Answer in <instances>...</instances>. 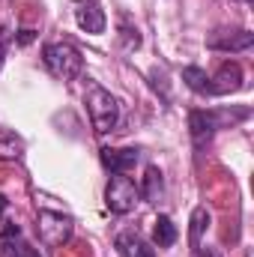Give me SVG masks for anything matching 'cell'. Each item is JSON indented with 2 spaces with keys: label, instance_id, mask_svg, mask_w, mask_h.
<instances>
[{
  "label": "cell",
  "instance_id": "cell-3",
  "mask_svg": "<svg viewBox=\"0 0 254 257\" xmlns=\"http://www.w3.org/2000/svg\"><path fill=\"white\" fill-rule=\"evenodd\" d=\"M42 63L60 81H75L84 72V57L72 42H48L42 48Z\"/></svg>",
  "mask_w": 254,
  "mask_h": 257
},
{
  "label": "cell",
  "instance_id": "cell-15",
  "mask_svg": "<svg viewBox=\"0 0 254 257\" xmlns=\"http://www.w3.org/2000/svg\"><path fill=\"white\" fill-rule=\"evenodd\" d=\"M183 81L191 93L197 96H212V84H209V75L200 69V66H186L183 69Z\"/></svg>",
  "mask_w": 254,
  "mask_h": 257
},
{
  "label": "cell",
  "instance_id": "cell-10",
  "mask_svg": "<svg viewBox=\"0 0 254 257\" xmlns=\"http://www.w3.org/2000/svg\"><path fill=\"white\" fill-rule=\"evenodd\" d=\"M114 245H117V254L120 257H156V251L150 248V242H147L141 233H135V230L120 233V236L114 239Z\"/></svg>",
  "mask_w": 254,
  "mask_h": 257
},
{
  "label": "cell",
  "instance_id": "cell-2",
  "mask_svg": "<svg viewBox=\"0 0 254 257\" xmlns=\"http://www.w3.org/2000/svg\"><path fill=\"white\" fill-rule=\"evenodd\" d=\"M84 102H87V114H90V123L96 128V135H108V132L117 128L120 102H117V96H111V90H105L99 84H90Z\"/></svg>",
  "mask_w": 254,
  "mask_h": 257
},
{
  "label": "cell",
  "instance_id": "cell-9",
  "mask_svg": "<svg viewBox=\"0 0 254 257\" xmlns=\"http://www.w3.org/2000/svg\"><path fill=\"white\" fill-rule=\"evenodd\" d=\"M138 159H141V150H135V147H126V150H111V147H105V150H102V165H105L111 174H129V171L138 165Z\"/></svg>",
  "mask_w": 254,
  "mask_h": 257
},
{
  "label": "cell",
  "instance_id": "cell-14",
  "mask_svg": "<svg viewBox=\"0 0 254 257\" xmlns=\"http://www.w3.org/2000/svg\"><path fill=\"white\" fill-rule=\"evenodd\" d=\"M21 156H24V141L15 132L0 126V162H15Z\"/></svg>",
  "mask_w": 254,
  "mask_h": 257
},
{
  "label": "cell",
  "instance_id": "cell-6",
  "mask_svg": "<svg viewBox=\"0 0 254 257\" xmlns=\"http://www.w3.org/2000/svg\"><path fill=\"white\" fill-rule=\"evenodd\" d=\"M72 3H75V21L84 33H90V36L105 33L108 18H105V9L99 6V0H72Z\"/></svg>",
  "mask_w": 254,
  "mask_h": 257
},
{
  "label": "cell",
  "instance_id": "cell-19",
  "mask_svg": "<svg viewBox=\"0 0 254 257\" xmlns=\"http://www.w3.org/2000/svg\"><path fill=\"white\" fill-rule=\"evenodd\" d=\"M33 39H36V30H30V27H24V30L15 33V42H18V45H30Z\"/></svg>",
  "mask_w": 254,
  "mask_h": 257
},
{
  "label": "cell",
  "instance_id": "cell-5",
  "mask_svg": "<svg viewBox=\"0 0 254 257\" xmlns=\"http://www.w3.org/2000/svg\"><path fill=\"white\" fill-rule=\"evenodd\" d=\"M36 227H39V236L48 248H60L72 239V218L63 212H54V209H39V218H36Z\"/></svg>",
  "mask_w": 254,
  "mask_h": 257
},
{
  "label": "cell",
  "instance_id": "cell-11",
  "mask_svg": "<svg viewBox=\"0 0 254 257\" xmlns=\"http://www.w3.org/2000/svg\"><path fill=\"white\" fill-rule=\"evenodd\" d=\"M0 257H30V248L21 239V227L18 224H6L0 230Z\"/></svg>",
  "mask_w": 254,
  "mask_h": 257
},
{
  "label": "cell",
  "instance_id": "cell-13",
  "mask_svg": "<svg viewBox=\"0 0 254 257\" xmlns=\"http://www.w3.org/2000/svg\"><path fill=\"white\" fill-rule=\"evenodd\" d=\"M177 236H180L177 224H174L168 215H159L156 224H153V242H156L159 248H171V245L177 242Z\"/></svg>",
  "mask_w": 254,
  "mask_h": 257
},
{
  "label": "cell",
  "instance_id": "cell-16",
  "mask_svg": "<svg viewBox=\"0 0 254 257\" xmlns=\"http://www.w3.org/2000/svg\"><path fill=\"white\" fill-rule=\"evenodd\" d=\"M189 242L191 248H200V236H203V230L209 227V209L206 206H194L191 209V218H189Z\"/></svg>",
  "mask_w": 254,
  "mask_h": 257
},
{
  "label": "cell",
  "instance_id": "cell-21",
  "mask_svg": "<svg viewBox=\"0 0 254 257\" xmlns=\"http://www.w3.org/2000/svg\"><path fill=\"white\" fill-rule=\"evenodd\" d=\"M3 212H6V197L0 194V218H3Z\"/></svg>",
  "mask_w": 254,
  "mask_h": 257
},
{
  "label": "cell",
  "instance_id": "cell-17",
  "mask_svg": "<svg viewBox=\"0 0 254 257\" xmlns=\"http://www.w3.org/2000/svg\"><path fill=\"white\" fill-rule=\"evenodd\" d=\"M120 39H123V48L126 51H138L141 48V33H138V27H132L126 18H123V24H120Z\"/></svg>",
  "mask_w": 254,
  "mask_h": 257
},
{
  "label": "cell",
  "instance_id": "cell-23",
  "mask_svg": "<svg viewBox=\"0 0 254 257\" xmlns=\"http://www.w3.org/2000/svg\"><path fill=\"white\" fill-rule=\"evenodd\" d=\"M242 3H251V0H242Z\"/></svg>",
  "mask_w": 254,
  "mask_h": 257
},
{
  "label": "cell",
  "instance_id": "cell-8",
  "mask_svg": "<svg viewBox=\"0 0 254 257\" xmlns=\"http://www.w3.org/2000/svg\"><path fill=\"white\" fill-rule=\"evenodd\" d=\"M212 84V96H227V93H236L242 87V66L236 60H224L218 66V72L209 78Z\"/></svg>",
  "mask_w": 254,
  "mask_h": 257
},
{
  "label": "cell",
  "instance_id": "cell-1",
  "mask_svg": "<svg viewBox=\"0 0 254 257\" xmlns=\"http://www.w3.org/2000/svg\"><path fill=\"white\" fill-rule=\"evenodd\" d=\"M251 117V108H221V111H191L189 114V135L194 147L200 150L206 141H212V135L224 126L242 123Z\"/></svg>",
  "mask_w": 254,
  "mask_h": 257
},
{
  "label": "cell",
  "instance_id": "cell-7",
  "mask_svg": "<svg viewBox=\"0 0 254 257\" xmlns=\"http://www.w3.org/2000/svg\"><path fill=\"white\" fill-rule=\"evenodd\" d=\"M251 45V30H215L212 36H206V48H212V51H248Z\"/></svg>",
  "mask_w": 254,
  "mask_h": 257
},
{
  "label": "cell",
  "instance_id": "cell-18",
  "mask_svg": "<svg viewBox=\"0 0 254 257\" xmlns=\"http://www.w3.org/2000/svg\"><path fill=\"white\" fill-rule=\"evenodd\" d=\"M9 42H12V33L6 24H0V69L6 63V51H9Z\"/></svg>",
  "mask_w": 254,
  "mask_h": 257
},
{
  "label": "cell",
  "instance_id": "cell-22",
  "mask_svg": "<svg viewBox=\"0 0 254 257\" xmlns=\"http://www.w3.org/2000/svg\"><path fill=\"white\" fill-rule=\"evenodd\" d=\"M30 257H39V254H33V251H30Z\"/></svg>",
  "mask_w": 254,
  "mask_h": 257
},
{
  "label": "cell",
  "instance_id": "cell-20",
  "mask_svg": "<svg viewBox=\"0 0 254 257\" xmlns=\"http://www.w3.org/2000/svg\"><path fill=\"white\" fill-rule=\"evenodd\" d=\"M197 257H221V251L212 248V245H200V248H197Z\"/></svg>",
  "mask_w": 254,
  "mask_h": 257
},
{
  "label": "cell",
  "instance_id": "cell-4",
  "mask_svg": "<svg viewBox=\"0 0 254 257\" xmlns=\"http://www.w3.org/2000/svg\"><path fill=\"white\" fill-rule=\"evenodd\" d=\"M141 200L138 192V183L126 177V174H111V183L105 189V206L114 212V215H126L135 209V203Z\"/></svg>",
  "mask_w": 254,
  "mask_h": 257
},
{
  "label": "cell",
  "instance_id": "cell-12",
  "mask_svg": "<svg viewBox=\"0 0 254 257\" xmlns=\"http://www.w3.org/2000/svg\"><path fill=\"white\" fill-rule=\"evenodd\" d=\"M138 192H141V197H144L147 203H159V200L165 197V177H162V171H159L156 165L147 168V174H144Z\"/></svg>",
  "mask_w": 254,
  "mask_h": 257
}]
</instances>
